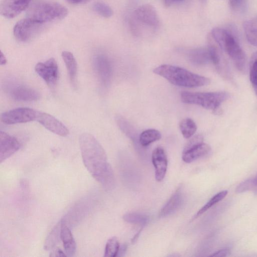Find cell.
<instances>
[{"mask_svg":"<svg viewBox=\"0 0 257 257\" xmlns=\"http://www.w3.org/2000/svg\"><path fill=\"white\" fill-rule=\"evenodd\" d=\"M79 145L84 165L89 173L104 189H112L114 185L113 172L102 147L88 133L81 135Z\"/></svg>","mask_w":257,"mask_h":257,"instance_id":"obj_1","label":"cell"},{"mask_svg":"<svg viewBox=\"0 0 257 257\" xmlns=\"http://www.w3.org/2000/svg\"><path fill=\"white\" fill-rule=\"evenodd\" d=\"M153 72L167 79L171 83L185 87H197L210 83L208 78L193 73L183 68L168 65H161L155 68Z\"/></svg>","mask_w":257,"mask_h":257,"instance_id":"obj_2","label":"cell"},{"mask_svg":"<svg viewBox=\"0 0 257 257\" xmlns=\"http://www.w3.org/2000/svg\"><path fill=\"white\" fill-rule=\"evenodd\" d=\"M68 13L67 8L58 2L51 0H38L29 6L26 17L45 24L62 20Z\"/></svg>","mask_w":257,"mask_h":257,"instance_id":"obj_3","label":"cell"},{"mask_svg":"<svg viewBox=\"0 0 257 257\" xmlns=\"http://www.w3.org/2000/svg\"><path fill=\"white\" fill-rule=\"evenodd\" d=\"M212 37L220 49L232 59L236 68L244 72L246 68L245 55L234 36L229 31L218 28L213 32Z\"/></svg>","mask_w":257,"mask_h":257,"instance_id":"obj_4","label":"cell"},{"mask_svg":"<svg viewBox=\"0 0 257 257\" xmlns=\"http://www.w3.org/2000/svg\"><path fill=\"white\" fill-rule=\"evenodd\" d=\"M229 94L225 91L209 92H193L183 91L181 99L185 103L195 104L204 108L212 110L215 114L222 113L220 106L228 99Z\"/></svg>","mask_w":257,"mask_h":257,"instance_id":"obj_5","label":"cell"},{"mask_svg":"<svg viewBox=\"0 0 257 257\" xmlns=\"http://www.w3.org/2000/svg\"><path fill=\"white\" fill-rule=\"evenodd\" d=\"M131 28L135 34H138L139 28L142 27L156 30L160 24V20L156 9L149 4L138 7L133 14Z\"/></svg>","mask_w":257,"mask_h":257,"instance_id":"obj_6","label":"cell"},{"mask_svg":"<svg viewBox=\"0 0 257 257\" xmlns=\"http://www.w3.org/2000/svg\"><path fill=\"white\" fill-rule=\"evenodd\" d=\"M44 25L26 17L16 24L13 29V34L18 41L27 42L40 32Z\"/></svg>","mask_w":257,"mask_h":257,"instance_id":"obj_7","label":"cell"},{"mask_svg":"<svg viewBox=\"0 0 257 257\" xmlns=\"http://www.w3.org/2000/svg\"><path fill=\"white\" fill-rule=\"evenodd\" d=\"M38 111L28 107H19L4 112L1 120L7 124L24 123L36 120Z\"/></svg>","mask_w":257,"mask_h":257,"instance_id":"obj_8","label":"cell"},{"mask_svg":"<svg viewBox=\"0 0 257 257\" xmlns=\"http://www.w3.org/2000/svg\"><path fill=\"white\" fill-rule=\"evenodd\" d=\"M35 70L49 86H54L56 85L59 78V70L54 58H51L45 62L38 63Z\"/></svg>","mask_w":257,"mask_h":257,"instance_id":"obj_9","label":"cell"},{"mask_svg":"<svg viewBox=\"0 0 257 257\" xmlns=\"http://www.w3.org/2000/svg\"><path fill=\"white\" fill-rule=\"evenodd\" d=\"M9 96L18 101L31 102L40 98V94L36 90L23 84L10 83L6 86Z\"/></svg>","mask_w":257,"mask_h":257,"instance_id":"obj_10","label":"cell"},{"mask_svg":"<svg viewBox=\"0 0 257 257\" xmlns=\"http://www.w3.org/2000/svg\"><path fill=\"white\" fill-rule=\"evenodd\" d=\"M92 65L101 84L107 86L112 74L111 64L108 58L103 54H96L92 58Z\"/></svg>","mask_w":257,"mask_h":257,"instance_id":"obj_11","label":"cell"},{"mask_svg":"<svg viewBox=\"0 0 257 257\" xmlns=\"http://www.w3.org/2000/svg\"><path fill=\"white\" fill-rule=\"evenodd\" d=\"M36 121L50 132L62 137L69 134V130L60 121L53 115L38 111Z\"/></svg>","mask_w":257,"mask_h":257,"instance_id":"obj_12","label":"cell"},{"mask_svg":"<svg viewBox=\"0 0 257 257\" xmlns=\"http://www.w3.org/2000/svg\"><path fill=\"white\" fill-rule=\"evenodd\" d=\"M32 0H3L0 6L2 16L7 19L17 17L28 9Z\"/></svg>","mask_w":257,"mask_h":257,"instance_id":"obj_13","label":"cell"},{"mask_svg":"<svg viewBox=\"0 0 257 257\" xmlns=\"http://www.w3.org/2000/svg\"><path fill=\"white\" fill-rule=\"evenodd\" d=\"M20 143L15 137L7 133L0 132V162L2 163L17 152Z\"/></svg>","mask_w":257,"mask_h":257,"instance_id":"obj_14","label":"cell"},{"mask_svg":"<svg viewBox=\"0 0 257 257\" xmlns=\"http://www.w3.org/2000/svg\"><path fill=\"white\" fill-rule=\"evenodd\" d=\"M152 161L155 169V178L162 181L166 174L168 167L167 155L164 149L158 147L154 149L152 155Z\"/></svg>","mask_w":257,"mask_h":257,"instance_id":"obj_15","label":"cell"},{"mask_svg":"<svg viewBox=\"0 0 257 257\" xmlns=\"http://www.w3.org/2000/svg\"><path fill=\"white\" fill-rule=\"evenodd\" d=\"M61 219V240L67 256H73L75 253L76 244L71 230Z\"/></svg>","mask_w":257,"mask_h":257,"instance_id":"obj_16","label":"cell"},{"mask_svg":"<svg viewBox=\"0 0 257 257\" xmlns=\"http://www.w3.org/2000/svg\"><path fill=\"white\" fill-rule=\"evenodd\" d=\"M210 151V146L203 142L187 151H183L182 160L185 163H190L207 155Z\"/></svg>","mask_w":257,"mask_h":257,"instance_id":"obj_17","label":"cell"},{"mask_svg":"<svg viewBox=\"0 0 257 257\" xmlns=\"http://www.w3.org/2000/svg\"><path fill=\"white\" fill-rule=\"evenodd\" d=\"M182 200V192L179 187L161 209L159 216L164 217L175 212L179 208Z\"/></svg>","mask_w":257,"mask_h":257,"instance_id":"obj_18","label":"cell"},{"mask_svg":"<svg viewBox=\"0 0 257 257\" xmlns=\"http://www.w3.org/2000/svg\"><path fill=\"white\" fill-rule=\"evenodd\" d=\"M189 61L195 65H202L211 62L208 48H197L189 50L187 52Z\"/></svg>","mask_w":257,"mask_h":257,"instance_id":"obj_19","label":"cell"},{"mask_svg":"<svg viewBox=\"0 0 257 257\" xmlns=\"http://www.w3.org/2000/svg\"><path fill=\"white\" fill-rule=\"evenodd\" d=\"M62 57L67 68L70 80L72 84L75 85L77 73L76 59L73 54L67 51L62 52Z\"/></svg>","mask_w":257,"mask_h":257,"instance_id":"obj_20","label":"cell"},{"mask_svg":"<svg viewBox=\"0 0 257 257\" xmlns=\"http://www.w3.org/2000/svg\"><path fill=\"white\" fill-rule=\"evenodd\" d=\"M62 219L52 229L48 235L44 244V248L47 250H52L61 239Z\"/></svg>","mask_w":257,"mask_h":257,"instance_id":"obj_21","label":"cell"},{"mask_svg":"<svg viewBox=\"0 0 257 257\" xmlns=\"http://www.w3.org/2000/svg\"><path fill=\"white\" fill-rule=\"evenodd\" d=\"M243 27L248 42L251 45L257 46V16L244 21Z\"/></svg>","mask_w":257,"mask_h":257,"instance_id":"obj_22","label":"cell"},{"mask_svg":"<svg viewBox=\"0 0 257 257\" xmlns=\"http://www.w3.org/2000/svg\"><path fill=\"white\" fill-rule=\"evenodd\" d=\"M161 137V134L159 131L155 129H148L141 134L139 141L142 146L145 147L159 140Z\"/></svg>","mask_w":257,"mask_h":257,"instance_id":"obj_23","label":"cell"},{"mask_svg":"<svg viewBox=\"0 0 257 257\" xmlns=\"http://www.w3.org/2000/svg\"><path fill=\"white\" fill-rule=\"evenodd\" d=\"M180 131L185 139L191 138L196 132L197 127L196 124L190 118L182 119L179 123Z\"/></svg>","mask_w":257,"mask_h":257,"instance_id":"obj_24","label":"cell"},{"mask_svg":"<svg viewBox=\"0 0 257 257\" xmlns=\"http://www.w3.org/2000/svg\"><path fill=\"white\" fill-rule=\"evenodd\" d=\"M123 218L127 222L138 224L142 226V227L146 225L150 220L148 216L135 212L125 214L123 216Z\"/></svg>","mask_w":257,"mask_h":257,"instance_id":"obj_25","label":"cell"},{"mask_svg":"<svg viewBox=\"0 0 257 257\" xmlns=\"http://www.w3.org/2000/svg\"><path fill=\"white\" fill-rule=\"evenodd\" d=\"M228 191L223 190L214 195L210 198L208 202L196 213L194 217V219L199 217L204 213L209 208L214 205L215 204L221 201L227 195Z\"/></svg>","mask_w":257,"mask_h":257,"instance_id":"obj_26","label":"cell"},{"mask_svg":"<svg viewBox=\"0 0 257 257\" xmlns=\"http://www.w3.org/2000/svg\"><path fill=\"white\" fill-rule=\"evenodd\" d=\"M249 78L252 87L257 96V52L252 55L250 60Z\"/></svg>","mask_w":257,"mask_h":257,"instance_id":"obj_27","label":"cell"},{"mask_svg":"<svg viewBox=\"0 0 257 257\" xmlns=\"http://www.w3.org/2000/svg\"><path fill=\"white\" fill-rule=\"evenodd\" d=\"M119 248L120 245L118 239L115 236L110 238L105 245L104 256H117Z\"/></svg>","mask_w":257,"mask_h":257,"instance_id":"obj_28","label":"cell"},{"mask_svg":"<svg viewBox=\"0 0 257 257\" xmlns=\"http://www.w3.org/2000/svg\"><path fill=\"white\" fill-rule=\"evenodd\" d=\"M93 11L104 18H108L113 15L111 8L104 3L98 2L94 3L92 7Z\"/></svg>","mask_w":257,"mask_h":257,"instance_id":"obj_29","label":"cell"},{"mask_svg":"<svg viewBox=\"0 0 257 257\" xmlns=\"http://www.w3.org/2000/svg\"><path fill=\"white\" fill-rule=\"evenodd\" d=\"M254 183L253 177L248 179L240 183L236 188V192L242 193L247 191H253Z\"/></svg>","mask_w":257,"mask_h":257,"instance_id":"obj_30","label":"cell"},{"mask_svg":"<svg viewBox=\"0 0 257 257\" xmlns=\"http://www.w3.org/2000/svg\"><path fill=\"white\" fill-rule=\"evenodd\" d=\"M203 142V137L201 135H197L189 140L185 146L183 151H187L190 148Z\"/></svg>","mask_w":257,"mask_h":257,"instance_id":"obj_31","label":"cell"},{"mask_svg":"<svg viewBox=\"0 0 257 257\" xmlns=\"http://www.w3.org/2000/svg\"><path fill=\"white\" fill-rule=\"evenodd\" d=\"M230 253V249L228 247H225L223 249H221L210 256H226L229 255Z\"/></svg>","mask_w":257,"mask_h":257,"instance_id":"obj_32","label":"cell"},{"mask_svg":"<svg viewBox=\"0 0 257 257\" xmlns=\"http://www.w3.org/2000/svg\"><path fill=\"white\" fill-rule=\"evenodd\" d=\"M50 256H67L66 254H65L62 250L59 248H55L52 250Z\"/></svg>","mask_w":257,"mask_h":257,"instance_id":"obj_33","label":"cell"},{"mask_svg":"<svg viewBox=\"0 0 257 257\" xmlns=\"http://www.w3.org/2000/svg\"><path fill=\"white\" fill-rule=\"evenodd\" d=\"M67 3L71 4H80L86 3L91 0H65Z\"/></svg>","mask_w":257,"mask_h":257,"instance_id":"obj_34","label":"cell"},{"mask_svg":"<svg viewBox=\"0 0 257 257\" xmlns=\"http://www.w3.org/2000/svg\"><path fill=\"white\" fill-rule=\"evenodd\" d=\"M0 63L1 65H5L7 62V59L3 52H1Z\"/></svg>","mask_w":257,"mask_h":257,"instance_id":"obj_35","label":"cell"},{"mask_svg":"<svg viewBox=\"0 0 257 257\" xmlns=\"http://www.w3.org/2000/svg\"><path fill=\"white\" fill-rule=\"evenodd\" d=\"M126 249V245H123L121 247H120L117 255V256H122V253H124Z\"/></svg>","mask_w":257,"mask_h":257,"instance_id":"obj_36","label":"cell"},{"mask_svg":"<svg viewBox=\"0 0 257 257\" xmlns=\"http://www.w3.org/2000/svg\"><path fill=\"white\" fill-rule=\"evenodd\" d=\"M164 4L166 6H170L173 4L177 3L176 0H163Z\"/></svg>","mask_w":257,"mask_h":257,"instance_id":"obj_37","label":"cell"},{"mask_svg":"<svg viewBox=\"0 0 257 257\" xmlns=\"http://www.w3.org/2000/svg\"><path fill=\"white\" fill-rule=\"evenodd\" d=\"M254 183V188L253 190L254 193L257 195V174L255 176L253 177Z\"/></svg>","mask_w":257,"mask_h":257,"instance_id":"obj_38","label":"cell"},{"mask_svg":"<svg viewBox=\"0 0 257 257\" xmlns=\"http://www.w3.org/2000/svg\"><path fill=\"white\" fill-rule=\"evenodd\" d=\"M141 230L142 229H141L136 234V235L133 237V238L132 239V242L133 243H134L138 239L139 236V234H140L141 232Z\"/></svg>","mask_w":257,"mask_h":257,"instance_id":"obj_39","label":"cell"},{"mask_svg":"<svg viewBox=\"0 0 257 257\" xmlns=\"http://www.w3.org/2000/svg\"><path fill=\"white\" fill-rule=\"evenodd\" d=\"M176 2L177 3H180V2H182V1H183V0H176Z\"/></svg>","mask_w":257,"mask_h":257,"instance_id":"obj_40","label":"cell"}]
</instances>
